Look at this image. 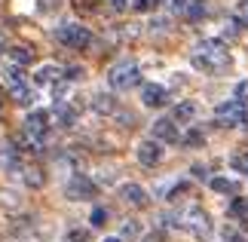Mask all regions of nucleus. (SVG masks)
Segmentation results:
<instances>
[{
	"label": "nucleus",
	"mask_w": 248,
	"mask_h": 242,
	"mask_svg": "<svg viewBox=\"0 0 248 242\" xmlns=\"http://www.w3.org/2000/svg\"><path fill=\"white\" fill-rule=\"evenodd\" d=\"M0 108H3V89H0Z\"/></svg>",
	"instance_id": "nucleus-36"
},
{
	"label": "nucleus",
	"mask_w": 248,
	"mask_h": 242,
	"mask_svg": "<svg viewBox=\"0 0 248 242\" xmlns=\"http://www.w3.org/2000/svg\"><path fill=\"white\" fill-rule=\"evenodd\" d=\"M159 3H166V0H135L132 9L135 13H154V9H159Z\"/></svg>",
	"instance_id": "nucleus-20"
},
{
	"label": "nucleus",
	"mask_w": 248,
	"mask_h": 242,
	"mask_svg": "<svg viewBox=\"0 0 248 242\" xmlns=\"http://www.w3.org/2000/svg\"><path fill=\"white\" fill-rule=\"evenodd\" d=\"M138 80H141V74H138V65H135V62H120V65L110 67V86H113L117 92L138 86Z\"/></svg>",
	"instance_id": "nucleus-4"
},
{
	"label": "nucleus",
	"mask_w": 248,
	"mask_h": 242,
	"mask_svg": "<svg viewBox=\"0 0 248 242\" xmlns=\"http://www.w3.org/2000/svg\"><path fill=\"white\" fill-rule=\"evenodd\" d=\"M46 129H49V113H46V111H31V113H28V120H25V135H28V138L43 141Z\"/></svg>",
	"instance_id": "nucleus-7"
},
{
	"label": "nucleus",
	"mask_w": 248,
	"mask_h": 242,
	"mask_svg": "<svg viewBox=\"0 0 248 242\" xmlns=\"http://www.w3.org/2000/svg\"><path fill=\"white\" fill-rule=\"evenodd\" d=\"M110 6L117 9V13H123V9H126V0H110Z\"/></svg>",
	"instance_id": "nucleus-34"
},
{
	"label": "nucleus",
	"mask_w": 248,
	"mask_h": 242,
	"mask_svg": "<svg viewBox=\"0 0 248 242\" xmlns=\"http://www.w3.org/2000/svg\"><path fill=\"white\" fill-rule=\"evenodd\" d=\"M154 135H156V141H166V144H175V141H181L175 120H156V123H154Z\"/></svg>",
	"instance_id": "nucleus-11"
},
{
	"label": "nucleus",
	"mask_w": 248,
	"mask_h": 242,
	"mask_svg": "<svg viewBox=\"0 0 248 242\" xmlns=\"http://www.w3.org/2000/svg\"><path fill=\"white\" fill-rule=\"evenodd\" d=\"M55 120H59V126H74L77 123V108H71V104H64V101H59L55 104Z\"/></svg>",
	"instance_id": "nucleus-14"
},
{
	"label": "nucleus",
	"mask_w": 248,
	"mask_h": 242,
	"mask_svg": "<svg viewBox=\"0 0 248 242\" xmlns=\"http://www.w3.org/2000/svg\"><path fill=\"white\" fill-rule=\"evenodd\" d=\"M190 62H193L199 71H208V74H215V71H227V67L233 65L230 59V52H227V46L224 40H202V43H196L193 46V52H190Z\"/></svg>",
	"instance_id": "nucleus-1"
},
{
	"label": "nucleus",
	"mask_w": 248,
	"mask_h": 242,
	"mask_svg": "<svg viewBox=\"0 0 248 242\" xmlns=\"http://www.w3.org/2000/svg\"><path fill=\"white\" fill-rule=\"evenodd\" d=\"M138 233H141V227L135 221H126V224H123V236H138Z\"/></svg>",
	"instance_id": "nucleus-29"
},
{
	"label": "nucleus",
	"mask_w": 248,
	"mask_h": 242,
	"mask_svg": "<svg viewBox=\"0 0 248 242\" xmlns=\"http://www.w3.org/2000/svg\"><path fill=\"white\" fill-rule=\"evenodd\" d=\"M215 120L224 126V129H233V126H248V111H245V101H224L215 108Z\"/></svg>",
	"instance_id": "nucleus-2"
},
{
	"label": "nucleus",
	"mask_w": 248,
	"mask_h": 242,
	"mask_svg": "<svg viewBox=\"0 0 248 242\" xmlns=\"http://www.w3.org/2000/svg\"><path fill=\"white\" fill-rule=\"evenodd\" d=\"M205 13H208V3H205V0H190L187 9H184V16L190 18V22H199V18H205Z\"/></svg>",
	"instance_id": "nucleus-15"
},
{
	"label": "nucleus",
	"mask_w": 248,
	"mask_h": 242,
	"mask_svg": "<svg viewBox=\"0 0 248 242\" xmlns=\"http://www.w3.org/2000/svg\"><path fill=\"white\" fill-rule=\"evenodd\" d=\"M55 37H59L62 46H68V49H86V46L92 43V31L83 25H62L59 31H55Z\"/></svg>",
	"instance_id": "nucleus-3"
},
{
	"label": "nucleus",
	"mask_w": 248,
	"mask_h": 242,
	"mask_svg": "<svg viewBox=\"0 0 248 242\" xmlns=\"http://www.w3.org/2000/svg\"><path fill=\"white\" fill-rule=\"evenodd\" d=\"M9 55H13L16 65H31V62H34V52L28 49V46H13V49H9Z\"/></svg>",
	"instance_id": "nucleus-17"
},
{
	"label": "nucleus",
	"mask_w": 248,
	"mask_h": 242,
	"mask_svg": "<svg viewBox=\"0 0 248 242\" xmlns=\"http://www.w3.org/2000/svg\"><path fill=\"white\" fill-rule=\"evenodd\" d=\"M141 101H144L147 108H163V104L169 101V92L163 89V86H156V83H144L141 86Z\"/></svg>",
	"instance_id": "nucleus-8"
},
{
	"label": "nucleus",
	"mask_w": 248,
	"mask_h": 242,
	"mask_svg": "<svg viewBox=\"0 0 248 242\" xmlns=\"http://www.w3.org/2000/svg\"><path fill=\"white\" fill-rule=\"evenodd\" d=\"M233 98H236V101H245V104H248V80L236 83V89H233Z\"/></svg>",
	"instance_id": "nucleus-26"
},
{
	"label": "nucleus",
	"mask_w": 248,
	"mask_h": 242,
	"mask_svg": "<svg viewBox=\"0 0 248 242\" xmlns=\"http://www.w3.org/2000/svg\"><path fill=\"white\" fill-rule=\"evenodd\" d=\"M230 215H239V218L248 221V199H236V202H230Z\"/></svg>",
	"instance_id": "nucleus-24"
},
{
	"label": "nucleus",
	"mask_w": 248,
	"mask_h": 242,
	"mask_svg": "<svg viewBox=\"0 0 248 242\" xmlns=\"http://www.w3.org/2000/svg\"><path fill=\"white\" fill-rule=\"evenodd\" d=\"M25 184L28 187H43V172L37 166H25Z\"/></svg>",
	"instance_id": "nucleus-18"
},
{
	"label": "nucleus",
	"mask_w": 248,
	"mask_h": 242,
	"mask_svg": "<svg viewBox=\"0 0 248 242\" xmlns=\"http://www.w3.org/2000/svg\"><path fill=\"white\" fill-rule=\"evenodd\" d=\"M181 141H184V147H202L205 138H202V132H187Z\"/></svg>",
	"instance_id": "nucleus-23"
},
{
	"label": "nucleus",
	"mask_w": 248,
	"mask_h": 242,
	"mask_svg": "<svg viewBox=\"0 0 248 242\" xmlns=\"http://www.w3.org/2000/svg\"><path fill=\"white\" fill-rule=\"evenodd\" d=\"M104 242H123V239H117V236H108V239H104Z\"/></svg>",
	"instance_id": "nucleus-35"
},
{
	"label": "nucleus",
	"mask_w": 248,
	"mask_h": 242,
	"mask_svg": "<svg viewBox=\"0 0 248 242\" xmlns=\"http://www.w3.org/2000/svg\"><path fill=\"white\" fill-rule=\"evenodd\" d=\"M62 74H64L62 67H55V65H43V67H37V74H34V83H37V86H55Z\"/></svg>",
	"instance_id": "nucleus-12"
},
{
	"label": "nucleus",
	"mask_w": 248,
	"mask_h": 242,
	"mask_svg": "<svg viewBox=\"0 0 248 242\" xmlns=\"http://www.w3.org/2000/svg\"><path fill=\"white\" fill-rule=\"evenodd\" d=\"M236 22L248 28V0H239V3H236Z\"/></svg>",
	"instance_id": "nucleus-25"
},
{
	"label": "nucleus",
	"mask_w": 248,
	"mask_h": 242,
	"mask_svg": "<svg viewBox=\"0 0 248 242\" xmlns=\"http://www.w3.org/2000/svg\"><path fill=\"white\" fill-rule=\"evenodd\" d=\"M95 193H98V187L92 184V178L86 175H74L68 184H64V196L74 199V202H83V199H92Z\"/></svg>",
	"instance_id": "nucleus-6"
},
{
	"label": "nucleus",
	"mask_w": 248,
	"mask_h": 242,
	"mask_svg": "<svg viewBox=\"0 0 248 242\" xmlns=\"http://www.w3.org/2000/svg\"><path fill=\"white\" fill-rule=\"evenodd\" d=\"M68 239H71V242H89V233H86V230H74Z\"/></svg>",
	"instance_id": "nucleus-32"
},
{
	"label": "nucleus",
	"mask_w": 248,
	"mask_h": 242,
	"mask_svg": "<svg viewBox=\"0 0 248 242\" xmlns=\"http://www.w3.org/2000/svg\"><path fill=\"white\" fill-rule=\"evenodd\" d=\"M181 221H184V227L196 239H208V233H212V218H208L202 209H187L184 215H181Z\"/></svg>",
	"instance_id": "nucleus-5"
},
{
	"label": "nucleus",
	"mask_w": 248,
	"mask_h": 242,
	"mask_svg": "<svg viewBox=\"0 0 248 242\" xmlns=\"http://www.w3.org/2000/svg\"><path fill=\"white\" fill-rule=\"evenodd\" d=\"M230 166H233L236 175H248V153H236L230 160Z\"/></svg>",
	"instance_id": "nucleus-21"
},
{
	"label": "nucleus",
	"mask_w": 248,
	"mask_h": 242,
	"mask_svg": "<svg viewBox=\"0 0 248 242\" xmlns=\"http://www.w3.org/2000/svg\"><path fill=\"white\" fill-rule=\"evenodd\" d=\"M92 6L95 3H89V0H74V9H77V13H92Z\"/></svg>",
	"instance_id": "nucleus-30"
},
{
	"label": "nucleus",
	"mask_w": 248,
	"mask_h": 242,
	"mask_svg": "<svg viewBox=\"0 0 248 242\" xmlns=\"http://www.w3.org/2000/svg\"><path fill=\"white\" fill-rule=\"evenodd\" d=\"M208 187L217 190V193H236V184L230 178H221V175H215V178H208Z\"/></svg>",
	"instance_id": "nucleus-16"
},
{
	"label": "nucleus",
	"mask_w": 248,
	"mask_h": 242,
	"mask_svg": "<svg viewBox=\"0 0 248 242\" xmlns=\"http://www.w3.org/2000/svg\"><path fill=\"white\" fill-rule=\"evenodd\" d=\"M196 117V104L193 101H181L175 108V120H193Z\"/></svg>",
	"instance_id": "nucleus-19"
},
{
	"label": "nucleus",
	"mask_w": 248,
	"mask_h": 242,
	"mask_svg": "<svg viewBox=\"0 0 248 242\" xmlns=\"http://www.w3.org/2000/svg\"><path fill=\"white\" fill-rule=\"evenodd\" d=\"M89 221H92V227H101V224H104V221H108V211H104V209H95Z\"/></svg>",
	"instance_id": "nucleus-28"
},
{
	"label": "nucleus",
	"mask_w": 248,
	"mask_h": 242,
	"mask_svg": "<svg viewBox=\"0 0 248 242\" xmlns=\"http://www.w3.org/2000/svg\"><path fill=\"white\" fill-rule=\"evenodd\" d=\"M120 196L123 199H126L129 202V206H138V209H144L147 206V190L144 187H141V184H123V187H120Z\"/></svg>",
	"instance_id": "nucleus-10"
},
{
	"label": "nucleus",
	"mask_w": 248,
	"mask_h": 242,
	"mask_svg": "<svg viewBox=\"0 0 248 242\" xmlns=\"http://www.w3.org/2000/svg\"><path fill=\"white\" fill-rule=\"evenodd\" d=\"M187 3H190V0H171V6H175L178 13H184V9H187Z\"/></svg>",
	"instance_id": "nucleus-33"
},
{
	"label": "nucleus",
	"mask_w": 248,
	"mask_h": 242,
	"mask_svg": "<svg viewBox=\"0 0 248 242\" xmlns=\"http://www.w3.org/2000/svg\"><path fill=\"white\" fill-rule=\"evenodd\" d=\"M92 111L101 113V117H110V113H117V98H113V95H108V92H98V95L92 98Z\"/></svg>",
	"instance_id": "nucleus-13"
},
{
	"label": "nucleus",
	"mask_w": 248,
	"mask_h": 242,
	"mask_svg": "<svg viewBox=\"0 0 248 242\" xmlns=\"http://www.w3.org/2000/svg\"><path fill=\"white\" fill-rule=\"evenodd\" d=\"M187 193H190V184H178V187H175V190H171V193H169V196H166V199H169V202H178L181 196H187Z\"/></svg>",
	"instance_id": "nucleus-27"
},
{
	"label": "nucleus",
	"mask_w": 248,
	"mask_h": 242,
	"mask_svg": "<svg viewBox=\"0 0 248 242\" xmlns=\"http://www.w3.org/2000/svg\"><path fill=\"white\" fill-rule=\"evenodd\" d=\"M135 153H138V162H141V166H156V162L163 160V147H159L156 141H141Z\"/></svg>",
	"instance_id": "nucleus-9"
},
{
	"label": "nucleus",
	"mask_w": 248,
	"mask_h": 242,
	"mask_svg": "<svg viewBox=\"0 0 248 242\" xmlns=\"http://www.w3.org/2000/svg\"><path fill=\"white\" fill-rule=\"evenodd\" d=\"M221 239H224V242H248V236H245V233H239L236 227H224Z\"/></svg>",
	"instance_id": "nucleus-22"
},
{
	"label": "nucleus",
	"mask_w": 248,
	"mask_h": 242,
	"mask_svg": "<svg viewBox=\"0 0 248 242\" xmlns=\"http://www.w3.org/2000/svg\"><path fill=\"white\" fill-rule=\"evenodd\" d=\"M83 77V67H68V71H64V80H80Z\"/></svg>",
	"instance_id": "nucleus-31"
}]
</instances>
